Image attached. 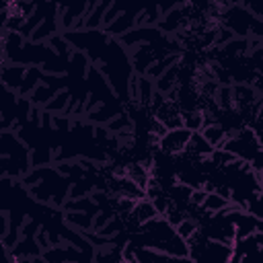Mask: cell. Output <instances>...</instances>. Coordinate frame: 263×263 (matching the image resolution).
<instances>
[{
	"label": "cell",
	"instance_id": "2",
	"mask_svg": "<svg viewBox=\"0 0 263 263\" xmlns=\"http://www.w3.org/2000/svg\"><path fill=\"white\" fill-rule=\"evenodd\" d=\"M185 242L187 257L193 263H230L232 259V247L222 245L218 240H210L199 230H195Z\"/></svg>",
	"mask_w": 263,
	"mask_h": 263
},
{
	"label": "cell",
	"instance_id": "7",
	"mask_svg": "<svg viewBox=\"0 0 263 263\" xmlns=\"http://www.w3.org/2000/svg\"><path fill=\"white\" fill-rule=\"evenodd\" d=\"M230 205V201L228 199H224L222 195H218V193H205V197H203V201H201V210L203 212H210V214H214V212H222V210H226Z\"/></svg>",
	"mask_w": 263,
	"mask_h": 263
},
{
	"label": "cell",
	"instance_id": "4",
	"mask_svg": "<svg viewBox=\"0 0 263 263\" xmlns=\"http://www.w3.org/2000/svg\"><path fill=\"white\" fill-rule=\"evenodd\" d=\"M230 216H232L236 238H245V236H251L255 232H263V222L259 218H255L253 214H249L236 205H230Z\"/></svg>",
	"mask_w": 263,
	"mask_h": 263
},
{
	"label": "cell",
	"instance_id": "5",
	"mask_svg": "<svg viewBox=\"0 0 263 263\" xmlns=\"http://www.w3.org/2000/svg\"><path fill=\"white\" fill-rule=\"evenodd\" d=\"M132 253L136 263H193L189 257H173V255H164L150 249H132Z\"/></svg>",
	"mask_w": 263,
	"mask_h": 263
},
{
	"label": "cell",
	"instance_id": "1",
	"mask_svg": "<svg viewBox=\"0 0 263 263\" xmlns=\"http://www.w3.org/2000/svg\"><path fill=\"white\" fill-rule=\"evenodd\" d=\"M228 154H232L236 160L247 162L253 171L261 173V140L251 127H242L228 136L224 144L220 146Z\"/></svg>",
	"mask_w": 263,
	"mask_h": 263
},
{
	"label": "cell",
	"instance_id": "10",
	"mask_svg": "<svg viewBox=\"0 0 263 263\" xmlns=\"http://www.w3.org/2000/svg\"><path fill=\"white\" fill-rule=\"evenodd\" d=\"M8 232V216L0 214V240L4 238V234Z\"/></svg>",
	"mask_w": 263,
	"mask_h": 263
},
{
	"label": "cell",
	"instance_id": "9",
	"mask_svg": "<svg viewBox=\"0 0 263 263\" xmlns=\"http://www.w3.org/2000/svg\"><path fill=\"white\" fill-rule=\"evenodd\" d=\"M140 86H142V90H144V92H146V90H148V92H150V88H152V84H150V82H148V80H146V78H140ZM148 97H150V95H148ZM148 97H146V95H144V97H142V101H140V103H142V105H148V103H150V99H148Z\"/></svg>",
	"mask_w": 263,
	"mask_h": 263
},
{
	"label": "cell",
	"instance_id": "8",
	"mask_svg": "<svg viewBox=\"0 0 263 263\" xmlns=\"http://www.w3.org/2000/svg\"><path fill=\"white\" fill-rule=\"evenodd\" d=\"M84 12V4H76V6H66V14L60 18L64 27H72V21L76 18L74 14H82Z\"/></svg>",
	"mask_w": 263,
	"mask_h": 263
},
{
	"label": "cell",
	"instance_id": "6",
	"mask_svg": "<svg viewBox=\"0 0 263 263\" xmlns=\"http://www.w3.org/2000/svg\"><path fill=\"white\" fill-rule=\"evenodd\" d=\"M199 134L203 136V140L216 150V148H220L222 144H224V140H226V134H224V129L216 123V121H205L203 123V127L199 129Z\"/></svg>",
	"mask_w": 263,
	"mask_h": 263
},
{
	"label": "cell",
	"instance_id": "3",
	"mask_svg": "<svg viewBox=\"0 0 263 263\" xmlns=\"http://www.w3.org/2000/svg\"><path fill=\"white\" fill-rule=\"evenodd\" d=\"M193 132L185 129V127H175V129H166L158 140H156V148L160 152H166V154H181L185 148H187V142L191 138Z\"/></svg>",
	"mask_w": 263,
	"mask_h": 263
},
{
	"label": "cell",
	"instance_id": "11",
	"mask_svg": "<svg viewBox=\"0 0 263 263\" xmlns=\"http://www.w3.org/2000/svg\"><path fill=\"white\" fill-rule=\"evenodd\" d=\"M14 263H45V261H43L41 255H39V257H25V259H18V261H14Z\"/></svg>",
	"mask_w": 263,
	"mask_h": 263
}]
</instances>
